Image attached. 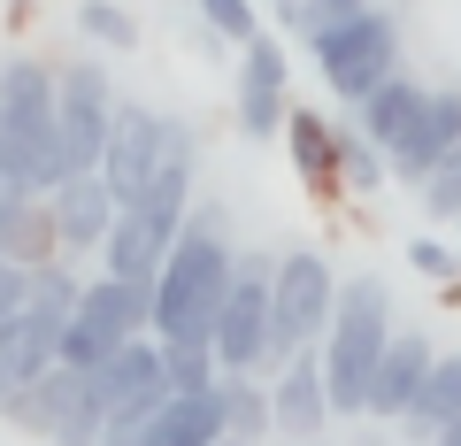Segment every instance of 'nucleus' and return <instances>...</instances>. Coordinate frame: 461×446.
<instances>
[{"label": "nucleus", "instance_id": "20", "mask_svg": "<svg viewBox=\"0 0 461 446\" xmlns=\"http://www.w3.org/2000/svg\"><path fill=\"white\" fill-rule=\"evenodd\" d=\"M162 262H169V232H154L139 208H123L115 232H108V247H100V269H108V278H131V285H154Z\"/></svg>", "mask_w": 461, "mask_h": 446}, {"label": "nucleus", "instance_id": "18", "mask_svg": "<svg viewBox=\"0 0 461 446\" xmlns=\"http://www.w3.org/2000/svg\"><path fill=\"white\" fill-rule=\"evenodd\" d=\"M0 254L23 269L62 262V239H54V208L39 193H0Z\"/></svg>", "mask_w": 461, "mask_h": 446}, {"label": "nucleus", "instance_id": "13", "mask_svg": "<svg viewBox=\"0 0 461 446\" xmlns=\"http://www.w3.org/2000/svg\"><path fill=\"white\" fill-rule=\"evenodd\" d=\"M47 208H54L62 262H100V247H108V232H115V215H123L100 169H77V177H62V185L47 193Z\"/></svg>", "mask_w": 461, "mask_h": 446}, {"label": "nucleus", "instance_id": "26", "mask_svg": "<svg viewBox=\"0 0 461 446\" xmlns=\"http://www.w3.org/2000/svg\"><path fill=\"white\" fill-rule=\"evenodd\" d=\"M169 393H208L215 378H223V362H215V339H169Z\"/></svg>", "mask_w": 461, "mask_h": 446}, {"label": "nucleus", "instance_id": "5", "mask_svg": "<svg viewBox=\"0 0 461 446\" xmlns=\"http://www.w3.org/2000/svg\"><path fill=\"white\" fill-rule=\"evenodd\" d=\"M147 331H154V285H131V278L93 269V278H85V293H77V315H69L62 354H54V362L93 378V369L123 347V339H147Z\"/></svg>", "mask_w": 461, "mask_h": 446}, {"label": "nucleus", "instance_id": "3", "mask_svg": "<svg viewBox=\"0 0 461 446\" xmlns=\"http://www.w3.org/2000/svg\"><path fill=\"white\" fill-rule=\"evenodd\" d=\"M400 300L393 285L377 278V269H354V278L339 285V308H330V331H323V393L330 408H339V423H354V415H369V369H377L384 339L400 331Z\"/></svg>", "mask_w": 461, "mask_h": 446}, {"label": "nucleus", "instance_id": "19", "mask_svg": "<svg viewBox=\"0 0 461 446\" xmlns=\"http://www.w3.org/2000/svg\"><path fill=\"white\" fill-rule=\"evenodd\" d=\"M285 147H293V169H300V185H308L315 200L339 193V123H330L323 108H293V116H285Z\"/></svg>", "mask_w": 461, "mask_h": 446}, {"label": "nucleus", "instance_id": "33", "mask_svg": "<svg viewBox=\"0 0 461 446\" xmlns=\"http://www.w3.org/2000/svg\"><path fill=\"white\" fill-rule=\"evenodd\" d=\"M430 446H461V415H454V423H446V431H438V439H430Z\"/></svg>", "mask_w": 461, "mask_h": 446}, {"label": "nucleus", "instance_id": "22", "mask_svg": "<svg viewBox=\"0 0 461 446\" xmlns=\"http://www.w3.org/2000/svg\"><path fill=\"white\" fill-rule=\"evenodd\" d=\"M454 415H461V354H438L430 378H423V393H415V408L400 415L393 431H400V439H415V446H430Z\"/></svg>", "mask_w": 461, "mask_h": 446}, {"label": "nucleus", "instance_id": "2", "mask_svg": "<svg viewBox=\"0 0 461 446\" xmlns=\"http://www.w3.org/2000/svg\"><path fill=\"white\" fill-rule=\"evenodd\" d=\"M0 177L8 193H39L69 177L62 116H54V54H0Z\"/></svg>", "mask_w": 461, "mask_h": 446}, {"label": "nucleus", "instance_id": "34", "mask_svg": "<svg viewBox=\"0 0 461 446\" xmlns=\"http://www.w3.org/2000/svg\"><path fill=\"white\" fill-rule=\"evenodd\" d=\"M215 446H247V439H215Z\"/></svg>", "mask_w": 461, "mask_h": 446}, {"label": "nucleus", "instance_id": "11", "mask_svg": "<svg viewBox=\"0 0 461 446\" xmlns=\"http://www.w3.org/2000/svg\"><path fill=\"white\" fill-rule=\"evenodd\" d=\"M230 116L247 139H277L293 116V54L277 32H254L239 47V85H230Z\"/></svg>", "mask_w": 461, "mask_h": 446}, {"label": "nucleus", "instance_id": "4", "mask_svg": "<svg viewBox=\"0 0 461 446\" xmlns=\"http://www.w3.org/2000/svg\"><path fill=\"white\" fill-rule=\"evenodd\" d=\"M308 62H315V77H323V93L354 108V100H369L393 69H408L400 62V16L393 8H362V16L330 23V32L308 39Z\"/></svg>", "mask_w": 461, "mask_h": 446}, {"label": "nucleus", "instance_id": "21", "mask_svg": "<svg viewBox=\"0 0 461 446\" xmlns=\"http://www.w3.org/2000/svg\"><path fill=\"white\" fill-rule=\"evenodd\" d=\"M215 439H230L223 408H215V385L208 393H169L162 408L147 415V446H215Z\"/></svg>", "mask_w": 461, "mask_h": 446}, {"label": "nucleus", "instance_id": "8", "mask_svg": "<svg viewBox=\"0 0 461 446\" xmlns=\"http://www.w3.org/2000/svg\"><path fill=\"white\" fill-rule=\"evenodd\" d=\"M115 100H123V93H115L108 62H93V54L54 62V116H62V162H69V177H77V169H100Z\"/></svg>", "mask_w": 461, "mask_h": 446}, {"label": "nucleus", "instance_id": "7", "mask_svg": "<svg viewBox=\"0 0 461 446\" xmlns=\"http://www.w3.org/2000/svg\"><path fill=\"white\" fill-rule=\"evenodd\" d=\"M339 269H330L323 247H285L277 254V278H269V315H277V354L293 362V354L323 347L330 331V308H339Z\"/></svg>", "mask_w": 461, "mask_h": 446}, {"label": "nucleus", "instance_id": "24", "mask_svg": "<svg viewBox=\"0 0 461 446\" xmlns=\"http://www.w3.org/2000/svg\"><path fill=\"white\" fill-rule=\"evenodd\" d=\"M77 39H93V47H108V54H131L139 47V16L123 0H77Z\"/></svg>", "mask_w": 461, "mask_h": 446}, {"label": "nucleus", "instance_id": "23", "mask_svg": "<svg viewBox=\"0 0 461 446\" xmlns=\"http://www.w3.org/2000/svg\"><path fill=\"white\" fill-rule=\"evenodd\" d=\"M215 408H223L230 439H247V446L269 439V378H254V369H223V378H215Z\"/></svg>", "mask_w": 461, "mask_h": 446}, {"label": "nucleus", "instance_id": "32", "mask_svg": "<svg viewBox=\"0 0 461 446\" xmlns=\"http://www.w3.org/2000/svg\"><path fill=\"white\" fill-rule=\"evenodd\" d=\"M100 446H147V415H131V408H115L108 423H100Z\"/></svg>", "mask_w": 461, "mask_h": 446}, {"label": "nucleus", "instance_id": "1", "mask_svg": "<svg viewBox=\"0 0 461 446\" xmlns=\"http://www.w3.org/2000/svg\"><path fill=\"white\" fill-rule=\"evenodd\" d=\"M230 269H239V239H230L223 200L200 193L185 232L169 239V262L154 278V339H215V308L230 293Z\"/></svg>", "mask_w": 461, "mask_h": 446}, {"label": "nucleus", "instance_id": "6", "mask_svg": "<svg viewBox=\"0 0 461 446\" xmlns=\"http://www.w3.org/2000/svg\"><path fill=\"white\" fill-rule=\"evenodd\" d=\"M269 278H277V254L239 247V269H230V293L215 308V362L223 369H254V378H277V315H269Z\"/></svg>", "mask_w": 461, "mask_h": 446}, {"label": "nucleus", "instance_id": "30", "mask_svg": "<svg viewBox=\"0 0 461 446\" xmlns=\"http://www.w3.org/2000/svg\"><path fill=\"white\" fill-rule=\"evenodd\" d=\"M408 262H415V278H430V285L461 278V247H446V239H408Z\"/></svg>", "mask_w": 461, "mask_h": 446}, {"label": "nucleus", "instance_id": "17", "mask_svg": "<svg viewBox=\"0 0 461 446\" xmlns=\"http://www.w3.org/2000/svg\"><path fill=\"white\" fill-rule=\"evenodd\" d=\"M423 100H430V85L415 77V69H393V77H384V85H377L369 100H354V116H346V123H354V132H362V139H369L377 154H393L400 139L415 132V116H423Z\"/></svg>", "mask_w": 461, "mask_h": 446}, {"label": "nucleus", "instance_id": "9", "mask_svg": "<svg viewBox=\"0 0 461 446\" xmlns=\"http://www.w3.org/2000/svg\"><path fill=\"white\" fill-rule=\"evenodd\" d=\"M0 415L16 431H32V439H47V446H100V423H108V408L93 400V378L85 369H62V362L39 385H23Z\"/></svg>", "mask_w": 461, "mask_h": 446}, {"label": "nucleus", "instance_id": "28", "mask_svg": "<svg viewBox=\"0 0 461 446\" xmlns=\"http://www.w3.org/2000/svg\"><path fill=\"white\" fill-rule=\"evenodd\" d=\"M200 8V23H208L215 39H230V47H247L254 32H262V8L254 0H193Z\"/></svg>", "mask_w": 461, "mask_h": 446}, {"label": "nucleus", "instance_id": "29", "mask_svg": "<svg viewBox=\"0 0 461 446\" xmlns=\"http://www.w3.org/2000/svg\"><path fill=\"white\" fill-rule=\"evenodd\" d=\"M423 208L438 215V223H461V139L446 147V162L423 177Z\"/></svg>", "mask_w": 461, "mask_h": 446}, {"label": "nucleus", "instance_id": "10", "mask_svg": "<svg viewBox=\"0 0 461 446\" xmlns=\"http://www.w3.org/2000/svg\"><path fill=\"white\" fill-rule=\"evenodd\" d=\"M162 154H169V116L154 100L123 93L115 100V123H108V154H100V177H108L115 208H131V200L147 193V177L162 169Z\"/></svg>", "mask_w": 461, "mask_h": 446}, {"label": "nucleus", "instance_id": "27", "mask_svg": "<svg viewBox=\"0 0 461 446\" xmlns=\"http://www.w3.org/2000/svg\"><path fill=\"white\" fill-rule=\"evenodd\" d=\"M362 8H377V0H277V23L308 47L315 32H330V23H346V16H362Z\"/></svg>", "mask_w": 461, "mask_h": 446}, {"label": "nucleus", "instance_id": "37", "mask_svg": "<svg viewBox=\"0 0 461 446\" xmlns=\"http://www.w3.org/2000/svg\"><path fill=\"white\" fill-rule=\"evenodd\" d=\"M0 262H8V254H0Z\"/></svg>", "mask_w": 461, "mask_h": 446}, {"label": "nucleus", "instance_id": "14", "mask_svg": "<svg viewBox=\"0 0 461 446\" xmlns=\"http://www.w3.org/2000/svg\"><path fill=\"white\" fill-rule=\"evenodd\" d=\"M430 362H438V339H430L423 323H400L393 339H384L377 369H369V415L362 423H400V415L415 408V393H423Z\"/></svg>", "mask_w": 461, "mask_h": 446}, {"label": "nucleus", "instance_id": "15", "mask_svg": "<svg viewBox=\"0 0 461 446\" xmlns=\"http://www.w3.org/2000/svg\"><path fill=\"white\" fill-rule=\"evenodd\" d=\"M93 400H100L108 415H115V408L154 415V408L169 400V354H162V339H154V331H147V339H123V347L93 369Z\"/></svg>", "mask_w": 461, "mask_h": 446}, {"label": "nucleus", "instance_id": "35", "mask_svg": "<svg viewBox=\"0 0 461 446\" xmlns=\"http://www.w3.org/2000/svg\"><path fill=\"white\" fill-rule=\"evenodd\" d=\"M0 193H8V177H0Z\"/></svg>", "mask_w": 461, "mask_h": 446}, {"label": "nucleus", "instance_id": "36", "mask_svg": "<svg viewBox=\"0 0 461 446\" xmlns=\"http://www.w3.org/2000/svg\"><path fill=\"white\" fill-rule=\"evenodd\" d=\"M315 446H330V439H315Z\"/></svg>", "mask_w": 461, "mask_h": 446}, {"label": "nucleus", "instance_id": "12", "mask_svg": "<svg viewBox=\"0 0 461 446\" xmlns=\"http://www.w3.org/2000/svg\"><path fill=\"white\" fill-rule=\"evenodd\" d=\"M330 423H339V408H330V393H323V354H293V362L269 378V439H285V446H315V439H330Z\"/></svg>", "mask_w": 461, "mask_h": 446}, {"label": "nucleus", "instance_id": "31", "mask_svg": "<svg viewBox=\"0 0 461 446\" xmlns=\"http://www.w3.org/2000/svg\"><path fill=\"white\" fill-rule=\"evenodd\" d=\"M23 300H32V269H23V262H0V323L23 315Z\"/></svg>", "mask_w": 461, "mask_h": 446}, {"label": "nucleus", "instance_id": "16", "mask_svg": "<svg viewBox=\"0 0 461 446\" xmlns=\"http://www.w3.org/2000/svg\"><path fill=\"white\" fill-rule=\"evenodd\" d=\"M461 139V85H430L423 116H415V132L400 139L393 154H384V169H393V185H415L423 193V177L446 162V147Z\"/></svg>", "mask_w": 461, "mask_h": 446}, {"label": "nucleus", "instance_id": "25", "mask_svg": "<svg viewBox=\"0 0 461 446\" xmlns=\"http://www.w3.org/2000/svg\"><path fill=\"white\" fill-rule=\"evenodd\" d=\"M384 177H393L384 154L369 147L354 123H339V193H384Z\"/></svg>", "mask_w": 461, "mask_h": 446}]
</instances>
